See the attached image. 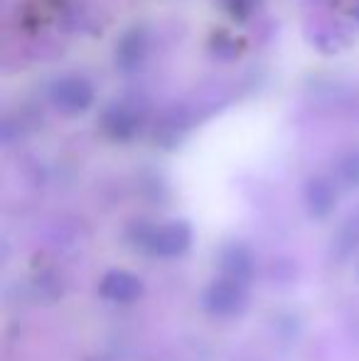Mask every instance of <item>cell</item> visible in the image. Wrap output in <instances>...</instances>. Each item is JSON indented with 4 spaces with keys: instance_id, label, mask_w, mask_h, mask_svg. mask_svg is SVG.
Listing matches in <instances>:
<instances>
[{
    "instance_id": "obj_1",
    "label": "cell",
    "mask_w": 359,
    "mask_h": 361,
    "mask_svg": "<svg viewBox=\"0 0 359 361\" xmlns=\"http://www.w3.org/2000/svg\"><path fill=\"white\" fill-rule=\"evenodd\" d=\"M47 96L57 111L67 116H79L94 104V84L82 74H62L49 84Z\"/></svg>"
},
{
    "instance_id": "obj_2",
    "label": "cell",
    "mask_w": 359,
    "mask_h": 361,
    "mask_svg": "<svg viewBox=\"0 0 359 361\" xmlns=\"http://www.w3.org/2000/svg\"><path fill=\"white\" fill-rule=\"evenodd\" d=\"M99 123L111 140L126 143V140H133L143 128V111L128 101H114L104 109Z\"/></svg>"
},
{
    "instance_id": "obj_3",
    "label": "cell",
    "mask_w": 359,
    "mask_h": 361,
    "mask_svg": "<svg viewBox=\"0 0 359 361\" xmlns=\"http://www.w3.org/2000/svg\"><path fill=\"white\" fill-rule=\"evenodd\" d=\"M150 52V35L143 25H133L118 37L114 49V62L116 69L123 74H133L135 69H140L148 59Z\"/></svg>"
},
{
    "instance_id": "obj_4",
    "label": "cell",
    "mask_w": 359,
    "mask_h": 361,
    "mask_svg": "<svg viewBox=\"0 0 359 361\" xmlns=\"http://www.w3.org/2000/svg\"><path fill=\"white\" fill-rule=\"evenodd\" d=\"M143 246H148V251H153L155 256L173 258L180 256L182 251H187L192 241V231L187 224L182 221H170L163 226H150L143 231Z\"/></svg>"
},
{
    "instance_id": "obj_5",
    "label": "cell",
    "mask_w": 359,
    "mask_h": 361,
    "mask_svg": "<svg viewBox=\"0 0 359 361\" xmlns=\"http://www.w3.org/2000/svg\"><path fill=\"white\" fill-rule=\"evenodd\" d=\"M205 305L212 314H221V317L241 312L246 305L244 286L236 281H229V278H221V281H217L214 286L207 290Z\"/></svg>"
},
{
    "instance_id": "obj_6",
    "label": "cell",
    "mask_w": 359,
    "mask_h": 361,
    "mask_svg": "<svg viewBox=\"0 0 359 361\" xmlns=\"http://www.w3.org/2000/svg\"><path fill=\"white\" fill-rule=\"evenodd\" d=\"M99 293L104 295L109 302H133L143 293V283L126 271H111L104 276L99 286Z\"/></svg>"
},
{
    "instance_id": "obj_7",
    "label": "cell",
    "mask_w": 359,
    "mask_h": 361,
    "mask_svg": "<svg viewBox=\"0 0 359 361\" xmlns=\"http://www.w3.org/2000/svg\"><path fill=\"white\" fill-rule=\"evenodd\" d=\"M335 202H337L335 182L327 180V177H312L305 185V204L312 216L317 219L327 216L335 209Z\"/></svg>"
},
{
    "instance_id": "obj_8",
    "label": "cell",
    "mask_w": 359,
    "mask_h": 361,
    "mask_svg": "<svg viewBox=\"0 0 359 361\" xmlns=\"http://www.w3.org/2000/svg\"><path fill=\"white\" fill-rule=\"evenodd\" d=\"M221 268H224L229 281H236V283H241V286H244L246 278L254 271L251 256L241 246H231L229 251H224V256H221Z\"/></svg>"
},
{
    "instance_id": "obj_9",
    "label": "cell",
    "mask_w": 359,
    "mask_h": 361,
    "mask_svg": "<svg viewBox=\"0 0 359 361\" xmlns=\"http://www.w3.org/2000/svg\"><path fill=\"white\" fill-rule=\"evenodd\" d=\"M335 246L340 251V256H350L359 246V214H352L347 219V224L340 228V236H337Z\"/></svg>"
},
{
    "instance_id": "obj_10",
    "label": "cell",
    "mask_w": 359,
    "mask_h": 361,
    "mask_svg": "<svg viewBox=\"0 0 359 361\" xmlns=\"http://www.w3.org/2000/svg\"><path fill=\"white\" fill-rule=\"evenodd\" d=\"M337 177L345 187H359V150H350L337 162Z\"/></svg>"
},
{
    "instance_id": "obj_11",
    "label": "cell",
    "mask_w": 359,
    "mask_h": 361,
    "mask_svg": "<svg viewBox=\"0 0 359 361\" xmlns=\"http://www.w3.org/2000/svg\"><path fill=\"white\" fill-rule=\"evenodd\" d=\"M209 47H212V52H214V57H219V59H234L236 52H239L236 42L226 32H217L214 37H212Z\"/></svg>"
},
{
    "instance_id": "obj_12",
    "label": "cell",
    "mask_w": 359,
    "mask_h": 361,
    "mask_svg": "<svg viewBox=\"0 0 359 361\" xmlns=\"http://www.w3.org/2000/svg\"><path fill=\"white\" fill-rule=\"evenodd\" d=\"M224 8L234 20H246L256 8V0H224Z\"/></svg>"
},
{
    "instance_id": "obj_13",
    "label": "cell",
    "mask_w": 359,
    "mask_h": 361,
    "mask_svg": "<svg viewBox=\"0 0 359 361\" xmlns=\"http://www.w3.org/2000/svg\"><path fill=\"white\" fill-rule=\"evenodd\" d=\"M352 18H355V23L359 25V3H357V8L352 10Z\"/></svg>"
}]
</instances>
